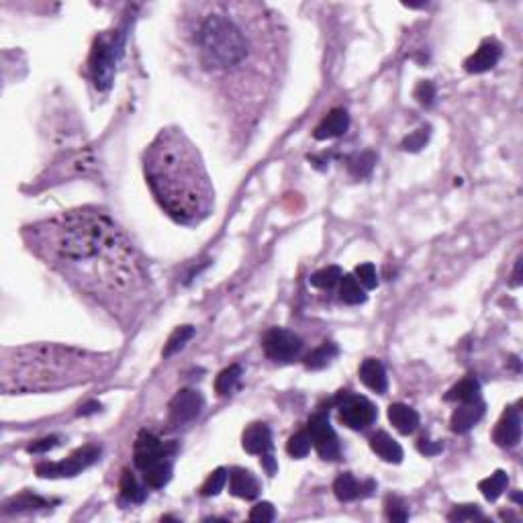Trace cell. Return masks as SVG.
Masks as SVG:
<instances>
[{"label": "cell", "mask_w": 523, "mask_h": 523, "mask_svg": "<svg viewBox=\"0 0 523 523\" xmlns=\"http://www.w3.org/2000/svg\"><path fill=\"white\" fill-rule=\"evenodd\" d=\"M479 392H481V385L474 378H464L460 380L456 387L450 388L446 395V401H458V403H472L479 401Z\"/></svg>", "instance_id": "603a6c76"}, {"label": "cell", "mask_w": 523, "mask_h": 523, "mask_svg": "<svg viewBox=\"0 0 523 523\" xmlns=\"http://www.w3.org/2000/svg\"><path fill=\"white\" fill-rule=\"evenodd\" d=\"M8 509H35V507H47V501L45 499H39L35 495H20L17 499H13L11 503H6Z\"/></svg>", "instance_id": "8d00e7d4"}, {"label": "cell", "mask_w": 523, "mask_h": 523, "mask_svg": "<svg viewBox=\"0 0 523 523\" xmlns=\"http://www.w3.org/2000/svg\"><path fill=\"white\" fill-rule=\"evenodd\" d=\"M417 447H419V452L421 454H426V456H431V454H438V452H442V444H431L429 440H419V444H417Z\"/></svg>", "instance_id": "b9f144b4"}, {"label": "cell", "mask_w": 523, "mask_h": 523, "mask_svg": "<svg viewBox=\"0 0 523 523\" xmlns=\"http://www.w3.org/2000/svg\"><path fill=\"white\" fill-rule=\"evenodd\" d=\"M415 98L419 100V104L431 107V102H433V98H435V86H433V82H429V80L419 82L417 88H415Z\"/></svg>", "instance_id": "74e56055"}, {"label": "cell", "mask_w": 523, "mask_h": 523, "mask_svg": "<svg viewBox=\"0 0 523 523\" xmlns=\"http://www.w3.org/2000/svg\"><path fill=\"white\" fill-rule=\"evenodd\" d=\"M194 335V327H191V325H182V327H176L174 333L168 337V344H166V348H164V358H168V356H172V354H176L178 349L182 348L191 337Z\"/></svg>", "instance_id": "4dcf8cb0"}, {"label": "cell", "mask_w": 523, "mask_h": 523, "mask_svg": "<svg viewBox=\"0 0 523 523\" xmlns=\"http://www.w3.org/2000/svg\"><path fill=\"white\" fill-rule=\"evenodd\" d=\"M227 479H229V472H227L225 468H217L215 472L209 474V479L205 481V485L200 488V493H203L205 497H215V495H219V493L223 491L225 483H227Z\"/></svg>", "instance_id": "1f68e13d"}, {"label": "cell", "mask_w": 523, "mask_h": 523, "mask_svg": "<svg viewBox=\"0 0 523 523\" xmlns=\"http://www.w3.org/2000/svg\"><path fill=\"white\" fill-rule=\"evenodd\" d=\"M374 164H376V154L364 152V154H358L354 155V157H349L348 170L349 174L356 176V178H364V176H368L370 172H372Z\"/></svg>", "instance_id": "83f0119b"}, {"label": "cell", "mask_w": 523, "mask_h": 523, "mask_svg": "<svg viewBox=\"0 0 523 523\" xmlns=\"http://www.w3.org/2000/svg\"><path fill=\"white\" fill-rule=\"evenodd\" d=\"M121 495H123V499H127L131 503H141L145 499V491L137 485L136 476L131 472H125L121 479Z\"/></svg>", "instance_id": "f546056e"}, {"label": "cell", "mask_w": 523, "mask_h": 523, "mask_svg": "<svg viewBox=\"0 0 523 523\" xmlns=\"http://www.w3.org/2000/svg\"><path fill=\"white\" fill-rule=\"evenodd\" d=\"M387 515L388 519H392V522H407L409 511L399 499H388Z\"/></svg>", "instance_id": "ab89813d"}, {"label": "cell", "mask_w": 523, "mask_h": 523, "mask_svg": "<svg viewBox=\"0 0 523 523\" xmlns=\"http://www.w3.org/2000/svg\"><path fill=\"white\" fill-rule=\"evenodd\" d=\"M29 250L113 311L136 309L145 272L131 239L111 215L74 209L25 227Z\"/></svg>", "instance_id": "6da1fadb"}, {"label": "cell", "mask_w": 523, "mask_h": 523, "mask_svg": "<svg viewBox=\"0 0 523 523\" xmlns=\"http://www.w3.org/2000/svg\"><path fill=\"white\" fill-rule=\"evenodd\" d=\"M100 409V403H88L84 407H80V415H90V413H97Z\"/></svg>", "instance_id": "ee69618b"}, {"label": "cell", "mask_w": 523, "mask_h": 523, "mask_svg": "<svg viewBox=\"0 0 523 523\" xmlns=\"http://www.w3.org/2000/svg\"><path fill=\"white\" fill-rule=\"evenodd\" d=\"M274 517H276V513H274V507L270 503H258L250 513V519L258 523L274 522Z\"/></svg>", "instance_id": "f35d334b"}, {"label": "cell", "mask_w": 523, "mask_h": 523, "mask_svg": "<svg viewBox=\"0 0 523 523\" xmlns=\"http://www.w3.org/2000/svg\"><path fill=\"white\" fill-rule=\"evenodd\" d=\"M427 139H429V131L427 129H419V131H415V133L405 137V141L401 143V148L405 152H419L421 148H426Z\"/></svg>", "instance_id": "d590c367"}, {"label": "cell", "mask_w": 523, "mask_h": 523, "mask_svg": "<svg viewBox=\"0 0 523 523\" xmlns=\"http://www.w3.org/2000/svg\"><path fill=\"white\" fill-rule=\"evenodd\" d=\"M272 447L270 427L266 423H253L244 431V450L248 454H266Z\"/></svg>", "instance_id": "e0dca14e"}, {"label": "cell", "mask_w": 523, "mask_h": 523, "mask_svg": "<svg viewBox=\"0 0 523 523\" xmlns=\"http://www.w3.org/2000/svg\"><path fill=\"white\" fill-rule=\"evenodd\" d=\"M447 517L450 522H472V519H483V513L472 505H464V507H456Z\"/></svg>", "instance_id": "e575fe53"}, {"label": "cell", "mask_w": 523, "mask_h": 523, "mask_svg": "<svg viewBox=\"0 0 523 523\" xmlns=\"http://www.w3.org/2000/svg\"><path fill=\"white\" fill-rule=\"evenodd\" d=\"M152 194L170 219L198 225L215 209V188L200 152L178 127L162 129L143 155Z\"/></svg>", "instance_id": "7a4b0ae2"}, {"label": "cell", "mask_w": 523, "mask_h": 523, "mask_svg": "<svg viewBox=\"0 0 523 523\" xmlns=\"http://www.w3.org/2000/svg\"><path fill=\"white\" fill-rule=\"evenodd\" d=\"M388 419L392 426L397 427V431H401L405 435L413 433L419 426V413L409 405H403V403H395L388 407Z\"/></svg>", "instance_id": "d6986e66"}, {"label": "cell", "mask_w": 523, "mask_h": 523, "mask_svg": "<svg viewBox=\"0 0 523 523\" xmlns=\"http://www.w3.org/2000/svg\"><path fill=\"white\" fill-rule=\"evenodd\" d=\"M356 280L366 287V289H376L378 284V276H376V268L372 264H362L356 268Z\"/></svg>", "instance_id": "836d02e7"}, {"label": "cell", "mask_w": 523, "mask_h": 523, "mask_svg": "<svg viewBox=\"0 0 523 523\" xmlns=\"http://www.w3.org/2000/svg\"><path fill=\"white\" fill-rule=\"evenodd\" d=\"M121 49H123V35L97 39L92 56H90V72H92L98 90L111 88L113 76H115V64Z\"/></svg>", "instance_id": "5b68a950"}, {"label": "cell", "mask_w": 523, "mask_h": 523, "mask_svg": "<svg viewBox=\"0 0 523 523\" xmlns=\"http://www.w3.org/2000/svg\"><path fill=\"white\" fill-rule=\"evenodd\" d=\"M339 419L344 426L351 429H366L376 421V407L370 403L366 397L349 395L348 390H342L339 397Z\"/></svg>", "instance_id": "52a82bcc"}, {"label": "cell", "mask_w": 523, "mask_h": 523, "mask_svg": "<svg viewBox=\"0 0 523 523\" xmlns=\"http://www.w3.org/2000/svg\"><path fill=\"white\" fill-rule=\"evenodd\" d=\"M100 456V447L97 446H84L76 450L70 458L61 460V462H41L35 468L37 476L41 479H70L80 474L84 468L95 464Z\"/></svg>", "instance_id": "8992f818"}, {"label": "cell", "mask_w": 523, "mask_h": 523, "mask_svg": "<svg viewBox=\"0 0 523 523\" xmlns=\"http://www.w3.org/2000/svg\"><path fill=\"white\" fill-rule=\"evenodd\" d=\"M241 378V366L233 364L229 368H225L223 372H219V376L215 378V390L217 395H229L235 385L239 383Z\"/></svg>", "instance_id": "4316f807"}, {"label": "cell", "mask_w": 523, "mask_h": 523, "mask_svg": "<svg viewBox=\"0 0 523 523\" xmlns=\"http://www.w3.org/2000/svg\"><path fill=\"white\" fill-rule=\"evenodd\" d=\"M339 280H342V270L337 266H327V268L315 272L311 276V284L317 287V289H325V291L333 289Z\"/></svg>", "instance_id": "f1b7e54d"}, {"label": "cell", "mask_w": 523, "mask_h": 523, "mask_svg": "<svg viewBox=\"0 0 523 523\" xmlns=\"http://www.w3.org/2000/svg\"><path fill=\"white\" fill-rule=\"evenodd\" d=\"M507 485H509L507 472L497 470V472L491 474L488 479L481 481V483H479V488H481V493L485 495V499H488V501H497V499L503 495V491L507 488Z\"/></svg>", "instance_id": "cb8c5ba5"}, {"label": "cell", "mask_w": 523, "mask_h": 523, "mask_svg": "<svg viewBox=\"0 0 523 523\" xmlns=\"http://www.w3.org/2000/svg\"><path fill=\"white\" fill-rule=\"evenodd\" d=\"M229 491L239 499H256L260 495V483L250 470L246 468H233L229 472Z\"/></svg>", "instance_id": "9a60e30c"}, {"label": "cell", "mask_w": 523, "mask_h": 523, "mask_svg": "<svg viewBox=\"0 0 523 523\" xmlns=\"http://www.w3.org/2000/svg\"><path fill=\"white\" fill-rule=\"evenodd\" d=\"M333 491H335V497H337L339 501H344V503L354 501V499H358V497L364 495V493H362L364 486L360 485L351 474H342V476H337L335 483H333Z\"/></svg>", "instance_id": "7402d4cb"}, {"label": "cell", "mask_w": 523, "mask_h": 523, "mask_svg": "<svg viewBox=\"0 0 523 523\" xmlns=\"http://www.w3.org/2000/svg\"><path fill=\"white\" fill-rule=\"evenodd\" d=\"M335 356H337V346L335 344H323V346H319V348L311 351L307 360H305V364L311 370L325 368Z\"/></svg>", "instance_id": "484cf974"}, {"label": "cell", "mask_w": 523, "mask_h": 523, "mask_svg": "<svg viewBox=\"0 0 523 523\" xmlns=\"http://www.w3.org/2000/svg\"><path fill=\"white\" fill-rule=\"evenodd\" d=\"M170 452H172V447L164 446L162 440L155 438L154 433H150V431H141L137 435L133 454H136L137 468H141V470H145L148 466H152L157 460H162V458H168Z\"/></svg>", "instance_id": "8fae6325"}, {"label": "cell", "mask_w": 523, "mask_h": 523, "mask_svg": "<svg viewBox=\"0 0 523 523\" xmlns=\"http://www.w3.org/2000/svg\"><path fill=\"white\" fill-rule=\"evenodd\" d=\"M262 464L266 468V472L268 474H276V460H274V456H272L270 452H266V454H262Z\"/></svg>", "instance_id": "7bdbcfd3"}, {"label": "cell", "mask_w": 523, "mask_h": 523, "mask_svg": "<svg viewBox=\"0 0 523 523\" xmlns=\"http://www.w3.org/2000/svg\"><path fill=\"white\" fill-rule=\"evenodd\" d=\"M370 447L376 456H380L385 462H392L399 464L403 460V447L399 446L387 431H376L370 438Z\"/></svg>", "instance_id": "ac0fdd59"}, {"label": "cell", "mask_w": 523, "mask_h": 523, "mask_svg": "<svg viewBox=\"0 0 523 523\" xmlns=\"http://www.w3.org/2000/svg\"><path fill=\"white\" fill-rule=\"evenodd\" d=\"M339 299L344 303H348V305H360V303L366 301V294L362 291L360 282L356 280V276H351V274L342 276V280H339Z\"/></svg>", "instance_id": "d4e9b609"}, {"label": "cell", "mask_w": 523, "mask_h": 523, "mask_svg": "<svg viewBox=\"0 0 523 523\" xmlns=\"http://www.w3.org/2000/svg\"><path fill=\"white\" fill-rule=\"evenodd\" d=\"M485 415V403L481 401H472V403H464L462 407H458L452 413L450 426L456 433H466L468 429L476 426Z\"/></svg>", "instance_id": "5bb4252c"}, {"label": "cell", "mask_w": 523, "mask_h": 523, "mask_svg": "<svg viewBox=\"0 0 523 523\" xmlns=\"http://www.w3.org/2000/svg\"><path fill=\"white\" fill-rule=\"evenodd\" d=\"M287 452L291 454L292 458H305L311 452V435L305 431H299L291 435L289 444H287Z\"/></svg>", "instance_id": "d6a6232c"}, {"label": "cell", "mask_w": 523, "mask_h": 523, "mask_svg": "<svg viewBox=\"0 0 523 523\" xmlns=\"http://www.w3.org/2000/svg\"><path fill=\"white\" fill-rule=\"evenodd\" d=\"M501 59V45L495 39H485L481 47L464 61L466 72L470 74H483L493 70Z\"/></svg>", "instance_id": "4fadbf2b"}, {"label": "cell", "mask_w": 523, "mask_h": 523, "mask_svg": "<svg viewBox=\"0 0 523 523\" xmlns=\"http://www.w3.org/2000/svg\"><path fill=\"white\" fill-rule=\"evenodd\" d=\"M196 20V58L207 72H235L256 52L252 33L244 27L239 4H203Z\"/></svg>", "instance_id": "277c9868"}, {"label": "cell", "mask_w": 523, "mask_h": 523, "mask_svg": "<svg viewBox=\"0 0 523 523\" xmlns=\"http://www.w3.org/2000/svg\"><path fill=\"white\" fill-rule=\"evenodd\" d=\"M111 354L31 344L2 349L0 387L4 392H43L97 380L113 366Z\"/></svg>", "instance_id": "3957f363"}, {"label": "cell", "mask_w": 523, "mask_h": 523, "mask_svg": "<svg viewBox=\"0 0 523 523\" xmlns=\"http://www.w3.org/2000/svg\"><path fill=\"white\" fill-rule=\"evenodd\" d=\"M303 349V339L287 330H270L264 337V351L276 362H289L296 358Z\"/></svg>", "instance_id": "9c48e42d"}, {"label": "cell", "mask_w": 523, "mask_h": 523, "mask_svg": "<svg viewBox=\"0 0 523 523\" xmlns=\"http://www.w3.org/2000/svg\"><path fill=\"white\" fill-rule=\"evenodd\" d=\"M360 380L374 392H385L387 390V372H385V366L374 360V358H368L362 362L360 366Z\"/></svg>", "instance_id": "ffe728a7"}, {"label": "cell", "mask_w": 523, "mask_h": 523, "mask_svg": "<svg viewBox=\"0 0 523 523\" xmlns=\"http://www.w3.org/2000/svg\"><path fill=\"white\" fill-rule=\"evenodd\" d=\"M522 282V260H517L515 264V274H513V284H519Z\"/></svg>", "instance_id": "f6af8a7d"}, {"label": "cell", "mask_w": 523, "mask_h": 523, "mask_svg": "<svg viewBox=\"0 0 523 523\" xmlns=\"http://www.w3.org/2000/svg\"><path fill=\"white\" fill-rule=\"evenodd\" d=\"M348 127H349L348 111H344V109H333L330 115L325 116V119L317 125V129H315L313 137L319 139V141H323V139H333V137L344 136V133L348 131Z\"/></svg>", "instance_id": "2e32d148"}, {"label": "cell", "mask_w": 523, "mask_h": 523, "mask_svg": "<svg viewBox=\"0 0 523 523\" xmlns=\"http://www.w3.org/2000/svg\"><path fill=\"white\" fill-rule=\"evenodd\" d=\"M311 442L315 444L319 456L323 460H337L339 458V442L337 433L333 431L330 417L325 413H317L309 419Z\"/></svg>", "instance_id": "ba28073f"}, {"label": "cell", "mask_w": 523, "mask_h": 523, "mask_svg": "<svg viewBox=\"0 0 523 523\" xmlns=\"http://www.w3.org/2000/svg\"><path fill=\"white\" fill-rule=\"evenodd\" d=\"M143 479H145L148 486H152V488L166 486L170 483V479H172V462L168 458L157 460V462H154V464L148 466L143 470Z\"/></svg>", "instance_id": "44dd1931"}, {"label": "cell", "mask_w": 523, "mask_h": 523, "mask_svg": "<svg viewBox=\"0 0 523 523\" xmlns=\"http://www.w3.org/2000/svg\"><path fill=\"white\" fill-rule=\"evenodd\" d=\"M58 446V438H43V440H39L35 444H31L29 446V452L31 454H41V452H47V450H52V447Z\"/></svg>", "instance_id": "60d3db41"}, {"label": "cell", "mask_w": 523, "mask_h": 523, "mask_svg": "<svg viewBox=\"0 0 523 523\" xmlns=\"http://www.w3.org/2000/svg\"><path fill=\"white\" fill-rule=\"evenodd\" d=\"M493 440L497 442V446L501 447H515L519 444V440H522V417H519L517 409H505L499 423L495 427Z\"/></svg>", "instance_id": "7c38bea8"}, {"label": "cell", "mask_w": 523, "mask_h": 523, "mask_svg": "<svg viewBox=\"0 0 523 523\" xmlns=\"http://www.w3.org/2000/svg\"><path fill=\"white\" fill-rule=\"evenodd\" d=\"M205 407V399L198 390L184 388L170 401V423L172 426H184L198 417V413Z\"/></svg>", "instance_id": "30bf717a"}]
</instances>
